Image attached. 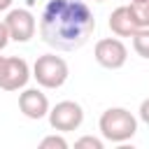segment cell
<instances>
[{"mask_svg":"<svg viewBox=\"0 0 149 149\" xmlns=\"http://www.w3.org/2000/svg\"><path fill=\"white\" fill-rule=\"evenodd\" d=\"M95 16L81 0H49L40 16V37L56 51H74L88 42Z\"/></svg>","mask_w":149,"mask_h":149,"instance_id":"obj_1","label":"cell"},{"mask_svg":"<svg viewBox=\"0 0 149 149\" xmlns=\"http://www.w3.org/2000/svg\"><path fill=\"white\" fill-rule=\"evenodd\" d=\"M98 128L107 142L121 144V142H128L137 133V119L126 107H109L100 114Z\"/></svg>","mask_w":149,"mask_h":149,"instance_id":"obj_2","label":"cell"},{"mask_svg":"<svg viewBox=\"0 0 149 149\" xmlns=\"http://www.w3.org/2000/svg\"><path fill=\"white\" fill-rule=\"evenodd\" d=\"M68 74H70L68 63L56 54H42L33 65V77L42 88H61L68 81Z\"/></svg>","mask_w":149,"mask_h":149,"instance_id":"obj_3","label":"cell"},{"mask_svg":"<svg viewBox=\"0 0 149 149\" xmlns=\"http://www.w3.org/2000/svg\"><path fill=\"white\" fill-rule=\"evenodd\" d=\"M49 123L58 133H70L77 130L84 123V109L74 100H61L49 109Z\"/></svg>","mask_w":149,"mask_h":149,"instance_id":"obj_4","label":"cell"},{"mask_svg":"<svg viewBox=\"0 0 149 149\" xmlns=\"http://www.w3.org/2000/svg\"><path fill=\"white\" fill-rule=\"evenodd\" d=\"M93 56H95L98 65H102L107 70H119L128 61V49L119 37H102V40L95 42Z\"/></svg>","mask_w":149,"mask_h":149,"instance_id":"obj_5","label":"cell"},{"mask_svg":"<svg viewBox=\"0 0 149 149\" xmlns=\"http://www.w3.org/2000/svg\"><path fill=\"white\" fill-rule=\"evenodd\" d=\"M33 77L28 63L19 56H5V65H2V77H0V88L5 91H19L26 88L28 79Z\"/></svg>","mask_w":149,"mask_h":149,"instance_id":"obj_6","label":"cell"},{"mask_svg":"<svg viewBox=\"0 0 149 149\" xmlns=\"http://www.w3.org/2000/svg\"><path fill=\"white\" fill-rule=\"evenodd\" d=\"M5 26L9 30V37L14 42H30L35 30H37V23H35V16L28 12V9H9L7 16H5Z\"/></svg>","mask_w":149,"mask_h":149,"instance_id":"obj_7","label":"cell"},{"mask_svg":"<svg viewBox=\"0 0 149 149\" xmlns=\"http://www.w3.org/2000/svg\"><path fill=\"white\" fill-rule=\"evenodd\" d=\"M19 109L23 112V116L40 121L44 116H49V98L40 91V88H23L19 95Z\"/></svg>","mask_w":149,"mask_h":149,"instance_id":"obj_8","label":"cell"},{"mask_svg":"<svg viewBox=\"0 0 149 149\" xmlns=\"http://www.w3.org/2000/svg\"><path fill=\"white\" fill-rule=\"evenodd\" d=\"M109 30L114 33V35H119V37H133L137 30H140V26L135 23V16H133V12H130V7L128 5H121V7H116L112 14H109Z\"/></svg>","mask_w":149,"mask_h":149,"instance_id":"obj_9","label":"cell"},{"mask_svg":"<svg viewBox=\"0 0 149 149\" xmlns=\"http://www.w3.org/2000/svg\"><path fill=\"white\" fill-rule=\"evenodd\" d=\"M128 7L135 16V23L140 28H149V0H133Z\"/></svg>","mask_w":149,"mask_h":149,"instance_id":"obj_10","label":"cell"},{"mask_svg":"<svg viewBox=\"0 0 149 149\" xmlns=\"http://www.w3.org/2000/svg\"><path fill=\"white\" fill-rule=\"evenodd\" d=\"M133 49H135L137 56L149 58V28H140L133 35Z\"/></svg>","mask_w":149,"mask_h":149,"instance_id":"obj_11","label":"cell"},{"mask_svg":"<svg viewBox=\"0 0 149 149\" xmlns=\"http://www.w3.org/2000/svg\"><path fill=\"white\" fill-rule=\"evenodd\" d=\"M42 149H68V140L63 135H47L40 142Z\"/></svg>","mask_w":149,"mask_h":149,"instance_id":"obj_12","label":"cell"},{"mask_svg":"<svg viewBox=\"0 0 149 149\" xmlns=\"http://www.w3.org/2000/svg\"><path fill=\"white\" fill-rule=\"evenodd\" d=\"M74 147H77V149H84V147H88V149H102L105 144H102V140H100V137L84 135V137H79V140L74 142Z\"/></svg>","mask_w":149,"mask_h":149,"instance_id":"obj_13","label":"cell"},{"mask_svg":"<svg viewBox=\"0 0 149 149\" xmlns=\"http://www.w3.org/2000/svg\"><path fill=\"white\" fill-rule=\"evenodd\" d=\"M9 40H12V37H9V30H7L5 21H0V51H2V49L9 44Z\"/></svg>","mask_w":149,"mask_h":149,"instance_id":"obj_14","label":"cell"},{"mask_svg":"<svg viewBox=\"0 0 149 149\" xmlns=\"http://www.w3.org/2000/svg\"><path fill=\"white\" fill-rule=\"evenodd\" d=\"M137 114H140V119L149 126V98H144V100L140 102V112H137Z\"/></svg>","mask_w":149,"mask_h":149,"instance_id":"obj_15","label":"cell"},{"mask_svg":"<svg viewBox=\"0 0 149 149\" xmlns=\"http://www.w3.org/2000/svg\"><path fill=\"white\" fill-rule=\"evenodd\" d=\"M12 2H14V0H0V12H7V9L12 7Z\"/></svg>","mask_w":149,"mask_h":149,"instance_id":"obj_16","label":"cell"},{"mask_svg":"<svg viewBox=\"0 0 149 149\" xmlns=\"http://www.w3.org/2000/svg\"><path fill=\"white\" fill-rule=\"evenodd\" d=\"M2 65H5V56H0V77H2Z\"/></svg>","mask_w":149,"mask_h":149,"instance_id":"obj_17","label":"cell"},{"mask_svg":"<svg viewBox=\"0 0 149 149\" xmlns=\"http://www.w3.org/2000/svg\"><path fill=\"white\" fill-rule=\"evenodd\" d=\"M93 2H105V0H93Z\"/></svg>","mask_w":149,"mask_h":149,"instance_id":"obj_18","label":"cell"}]
</instances>
